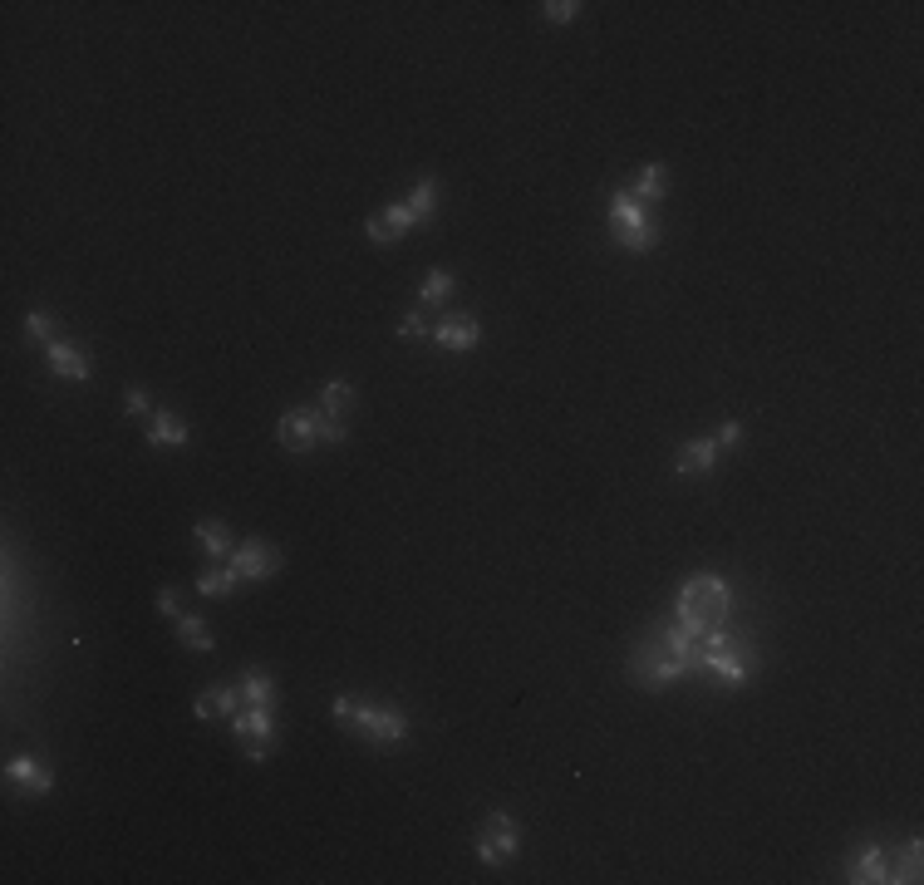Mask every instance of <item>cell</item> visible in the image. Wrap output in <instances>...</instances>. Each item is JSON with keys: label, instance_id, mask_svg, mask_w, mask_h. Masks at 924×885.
<instances>
[{"label": "cell", "instance_id": "11", "mask_svg": "<svg viewBox=\"0 0 924 885\" xmlns=\"http://www.w3.org/2000/svg\"><path fill=\"white\" fill-rule=\"evenodd\" d=\"M281 448L286 453H305V448H315L320 443V423H315V409H290L286 418H281Z\"/></svg>", "mask_w": 924, "mask_h": 885}, {"label": "cell", "instance_id": "5", "mask_svg": "<svg viewBox=\"0 0 924 885\" xmlns=\"http://www.w3.org/2000/svg\"><path fill=\"white\" fill-rule=\"evenodd\" d=\"M610 227L630 251H649V241H654V222L644 217V202H635L630 192L610 197Z\"/></svg>", "mask_w": 924, "mask_h": 885}, {"label": "cell", "instance_id": "6", "mask_svg": "<svg viewBox=\"0 0 924 885\" xmlns=\"http://www.w3.org/2000/svg\"><path fill=\"white\" fill-rule=\"evenodd\" d=\"M698 669L718 674L728 689H743L752 679V654L738 649V640H728V645H698Z\"/></svg>", "mask_w": 924, "mask_h": 885}, {"label": "cell", "instance_id": "24", "mask_svg": "<svg viewBox=\"0 0 924 885\" xmlns=\"http://www.w3.org/2000/svg\"><path fill=\"white\" fill-rule=\"evenodd\" d=\"M236 586H241V576H236L231 566H212V571L197 576V590H202V595H231Z\"/></svg>", "mask_w": 924, "mask_h": 885}, {"label": "cell", "instance_id": "20", "mask_svg": "<svg viewBox=\"0 0 924 885\" xmlns=\"http://www.w3.org/2000/svg\"><path fill=\"white\" fill-rule=\"evenodd\" d=\"M192 536H197V541H202V551H207V556H217V561L231 556V546H236V541H231V531H227V522H212V517H207V522H197Z\"/></svg>", "mask_w": 924, "mask_h": 885}, {"label": "cell", "instance_id": "26", "mask_svg": "<svg viewBox=\"0 0 924 885\" xmlns=\"http://www.w3.org/2000/svg\"><path fill=\"white\" fill-rule=\"evenodd\" d=\"M349 404H354V384H345V379H330V384L320 389V409H330V413H345Z\"/></svg>", "mask_w": 924, "mask_h": 885}, {"label": "cell", "instance_id": "4", "mask_svg": "<svg viewBox=\"0 0 924 885\" xmlns=\"http://www.w3.org/2000/svg\"><path fill=\"white\" fill-rule=\"evenodd\" d=\"M517 841H521V826L512 812H492L487 822H482V831H477V856H482V866H507L512 856H517Z\"/></svg>", "mask_w": 924, "mask_h": 885}, {"label": "cell", "instance_id": "14", "mask_svg": "<svg viewBox=\"0 0 924 885\" xmlns=\"http://www.w3.org/2000/svg\"><path fill=\"white\" fill-rule=\"evenodd\" d=\"M50 369H55L59 379H74V384H84L94 374L89 354L79 350V345H64V340H50Z\"/></svg>", "mask_w": 924, "mask_h": 885}, {"label": "cell", "instance_id": "1", "mask_svg": "<svg viewBox=\"0 0 924 885\" xmlns=\"http://www.w3.org/2000/svg\"><path fill=\"white\" fill-rule=\"evenodd\" d=\"M728 615H733V590L718 576H689L679 586V600H674V620L689 630L693 640L713 635V630H728Z\"/></svg>", "mask_w": 924, "mask_h": 885}, {"label": "cell", "instance_id": "12", "mask_svg": "<svg viewBox=\"0 0 924 885\" xmlns=\"http://www.w3.org/2000/svg\"><path fill=\"white\" fill-rule=\"evenodd\" d=\"M846 871H851L846 881H856V885L890 881V846H866L861 856H851V866H846Z\"/></svg>", "mask_w": 924, "mask_h": 885}, {"label": "cell", "instance_id": "18", "mask_svg": "<svg viewBox=\"0 0 924 885\" xmlns=\"http://www.w3.org/2000/svg\"><path fill=\"white\" fill-rule=\"evenodd\" d=\"M148 443L153 448H182L187 443V423L177 418V413H153V423H148Z\"/></svg>", "mask_w": 924, "mask_h": 885}, {"label": "cell", "instance_id": "28", "mask_svg": "<svg viewBox=\"0 0 924 885\" xmlns=\"http://www.w3.org/2000/svg\"><path fill=\"white\" fill-rule=\"evenodd\" d=\"M541 15H546L551 25H566V20H576L580 15V5L576 0H546V5H541Z\"/></svg>", "mask_w": 924, "mask_h": 885}, {"label": "cell", "instance_id": "7", "mask_svg": "<svg viewBox=\"0 0 924 885\" xmlns=\"http://www.w3.org/2000/svg\"><path fill=\"white\" fill-rule=\"evenodd\" d=\"M231 733L236 738H256L251 748H246V758L251 763H266V753H271V743H276V708H241L236 718H231Z\"/></svg>", "mask_w": 924, "mask_h": 885}, {"label": "cell", "instance_id": "16", "mask_svg": "<svg viewBox=\"0 0 924 885\" xmlns=\"http://www.w3.org/2000/svg\"><path fill=\"white\" fill-rule=\"evenodd\" d=\"M236 708H241V689H207V694H197L192 713L202 723H212V718H236Z\"/></svg>", "mask_w": 924, "mask_h": 885}, {"label": "cell", "instance_id": "32", "mask_svg": "<svg viewBox=\"0 0 924 885\" xmlns=\"http://www.w3.org/2000/svg\"><path fill=\"white\" fill-rule=\"evenodd\" d=\"M158 610H163V615H173V620L182 615V605H177V590H158Z\"/></svg>", "mask_w": 924, "mask_h": 885}, {"label": "cell", "instance_id": "27", "mask_svg": "<svg viewBox=\"0 0 924 885\" xmlns=\"http://www.w3.org/2000/svg\"><path fill=\"white\" fill-rule=\"evenodd\" d=\"M399 335H404V340H423V335H433V325H428L423 310H408L404 320H399Z\"/></svg>", "mask_w": 924, "mask_h": 885}, {"label": "cell", "instance_id": "29", "mask_svg": "<svg viewBox=\"0 0 924 885\" xmlns=\"http://www.w3.org/2000/svg\"><path fill=\"white\" fill-rule=\"evenodd\" d=\"M50 330H55V320H50L45 310H30V315H25V335H30V340H50Z\"/></svg>", "mask_w": 924, "mask_h": 885}, {"label": "cell", "instance_id": "10", "mask_svg": "<svg viewBox=\"0 0 924 885\" xmlns=\"http://www.w3.org/2000/svg\"><path fill=\"white\" fill-rule=\"evenodd\" d=\"M413 222H418V217H413V207H408V202H389L384 212H374V217L364 222V232H369V241L389 246V241H399Z\"/></svg>", "mask_w": 924, "mask_h": 885}, {"label": "cell", "instance_id": "13", "mask_svg": "<svg viewBox=\"0 0 924 885\" xmlns=\"http://www.w3.org/2000/svg\"><path fill=\"white\" fill-rule=\"evenodd\" d=\"M5 782H20V787H30V792H50V787H55V772L40 763L35 753H20V758L5 763Z\"/></svg>", "mask_w": 924, "mask_h": 885}, {"label": "cell", "instance_id": "22", "mask_svg": "<svg viewBox=\"0 0 924 885\" xmlns=\"http://www.w3.org/2000/svg\"><path fill=\"white\" fill-rule=\"evenodd\" d=\"M448 295H453V271H448V266H433V271L423 276V286H418V300H423V305H443Z\"/></svg>", "mask_w": 924, "mask_h": 885}, {"label": "cell", "instance_id": "9", "mask_svg": "<svg viewBox=\"0 0 924 885\" xmlns=\"http://www.w3.org/2000/svg\"><path fill=\"white\" fill-rule=\"evenodd\" d=\"M438 350H453V354H462V350H472L477 340H482V325H477V315L472 310H453V315H443L438 325H433V335H428Z\"/></svg>", "mask_w": 924, "mask_h": 885}, {"label": "cell", "instance_id": "19", "mask_svg": "<svg viewBox=\"0 0 924 885\" xmlns=\"http://www.w3.org/2000/svg\"><path fill=\"white\" fill-rule=\"evenodd\" d=\"M664 192H669V173H664V163H644V173L635 177L630 197L649 207V202H664Z\"/></svg>", "mask_w": 924, "mask_h": 885}, {"label": "cell", "instance_id": "17", "mask_svg": "<svg viewBox=\"0 0 924 885\" xmlns=\"http://www.w3.org/2000/svg\"><path fill=\"white\" fill-rule=\"evenodd\" d=\"M241 704L276 708V679H271L266 669H246V674H241Z\"/></svg>", "mask_w": 924, "mask_h": 885}, {"label": "cell", "instance_id": "21", "mask_svg": "<svg viewBox=\"0 0 924 885\" xmlns=\"http://www.w3.org/2000/svg\"><path fill=\"white\" fill-rule=\"evenodd\" d=\"M177 640L187 649H197V654H212V645H217L212 630L202 625V615H177Z\"/></svg>", "mask_w": 924, "mask_h": 885}, {"label": "cell", "instance_id": "2", "mask_svg": "<svg viewBox=\"0 0 924 885\" xmlns=\"http://www.w3.org/2000/svg\"><path fill=\"white\" fill-rule=\"evenodd\" d=\"M330 713H335V723L340 728H349V733H359V738H369L374 748H384V743H404L408 738V718L399 704H364V699H354V694H340L335 704H330Z\"/></svg>", "mask_w": 924, "mask_h": 885}, {"label": "cell", "instance_id": "8", "mask_svg": "<svg viewBox=\"0 0 924 885\" xmlns=\"http://www.w3.org/2000/svg\"><path fill=\"white\" fill-rule=\"evenodd\" d=\"M227 566L241 576V581H266V576H276V571H281V551H276V546H266L261 536H251V541L231 546Z\"/></svg>", "mask_w": 924, "mask_h": 885}, {"label": "cell", "instance_id": "15", "mask_svg": "<svg viewBox=\"0 0 924 885\" xmlns=\"http://www.w3.org/2000/svg\"><path fill=\"white\" fill-rule=\"evenodd\" d=\"M674 468L684 472V477H689V472H713L718 468V443H713V438H689V443L679 448Z\"/></svg>", "mask_w": 924, "mask_h": 885}, {"label": "cell", "instance_id": "31", "mask_svg": "<svg viewBox=\"0 0 924 885\" xmlns=\"http://www.w3.org/2000/svg\"><path fill=\"white\" fill-rule=\"evenodd\" d=\"M123 409L133 413V418H143V413H148V394H143V389H128V394H123Z\"/></svg>", "mask_w": 924, "mask_h": 885}, {"label": "cell", "instance_id": "23", "mask_svg": "<svg viewBox=\"0 0 924 885\" xmlns=\"http://www.w3.org/2000/svg\"><path fill=\"white\" fill-rule=\"evenodd\" d=\"M920 856H924L920 841H910L900 856H890V881H920Z\"/></svg>", "mask_w": 924, "mask_h": 885}, {"label": "cell", "instance_id": "25", "mask_svg": "<svg viewBox=\"0 0 924 885\" xmlns=\"http://www.w3.org/2000/svg\"><path fill=\"white\" fill-rule=\"evenodd\" d=\"M408 207H413V217H418V222H428V217H433V207H438V177H423V182L413 187Z\"/></svg>", "mask_w": 924, "mask_h": 885}, {"label": "cell", "instance_id": "3", "mask_svg": "<svg viewBox=\"0 0 924 885\" xmlns=\"http://www.w3.org/2000/svg\"><path fill=\"white\" fill-rule=\"evenodd\" d=\"M684 674H689V664L669 649L664 630L644 635V640L635 645V654H630V679H635L639 689H649V694L669 689V684H674V679H684Z\"/></svg>", "mask_w": 924, "mask_h": 885}, {"label": "cell", "instance_id": "30", "mask_svg": "<svg viewBox=\"0 0 924 885\" xmlns=\"http://www.w3.org/2000/svg\"><path fill=\"white\" fill-rule=\"evenodd\" d=\"M743 433H748V428H743V418H728V423L718 428V438H713V443H718V448H738V443H743Z\"/></svg>", "mask_w": 924, "mask_h": 885}]
</instances>
